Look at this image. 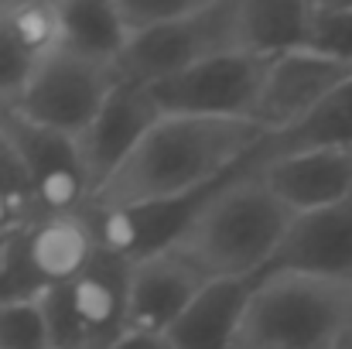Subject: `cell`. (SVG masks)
<instances>
[{"mask_svg":"<svg viewBox=\"0 0 352 349\" xmlns=\"http://www.w3.org/2000/svg\"><path fill=\"white\" fill-rule=\"evenodd\" d=\"M270 134L253 120L161 116L137 151L93 195L96 209L182 199L239 171Z\"/></svg>","mask_w":352,"mask_h":349,"instance_id":"6da1fadb","label":"cell"},{"mask_svg":"<svg viewBox=\"0 0 352 349\" xmlns=\"http://www.w3.org/2000/svg\"><path fill=\"white\" fill-rule=\"evenodd\" d=\"M291 220L263 178L243 165L209 195L175 253L206 281H253L270 267Z\"/></svg>","mask_w":352,"mask_h":349,"instance_id":"7a4b0ae2","label":"cell"},{"mask_svg":"<svg viewBox=\"0 0 352 349\" xmlns=\"http://www.w3.org/2000/svg\"><path fill=\"white\" fill-rule=\"evenodd\" d=\"M352 319V281L263 271L253 284L236 349H332Z\"/></svg>","mask_w":352,"mask_h":349,"instance_id":"3957f363","label":"cell"},{"mask_svg":"<svg viewBox=\"0 0 352 349\" xmlns=\"http://www.w3.org/2000/svg\"><path fill=\"white\" fill-rule=\"evenodd\" d=\"M233 10L236 0H199L185 17L133 34L117 62L120 83L151 89L206 59L236 52Z\"/></svg>","mask_w":352,"mask_h":349,"instance_id":"277c9868","label":"cell"},{"mask_svg":"<svg viewBox=\"0 0 352 349\" xmlns=\"http://www.w3.org/2000/svg\"><path fill=\"white\" fill-rule=\"evenodd\" d=\"M130 264L103 253L69 284L41 295L52 349H100L126 332Z\"/></svg>","mask_w":352,"mask_h":349,"instance_id":"5b68a950","label":"cell"},{"mask_svg":"<svg viewBox=\"0 0 352 349\" xmlns=\"http://www.w3.org/2000/svg\"><path fill=\"white\" fill-rule=\"evenodd\" d=\"M274 59L216 55L147 89L161 116H206V120H253L267 65ZM256 123V120H253Z\"/></svg>","mask_w":352,"mask_h":349,"instance_id":"8992f818","label":"cell"},{"mask_svg":"<svg viewBox=\"0 0 352 349\" xmlns=\"http://www.w3.org/2000/svg\"><path fill=\"white\" fill-rule=\"evenodd\" d=\"M117 89V65H96L79 55L55 52L34 69V79L14 107V114L76 140Z\"/></svg>","mask_w":352,"mask_h":349,"instance_id":"52a82bcc","label":"cell"},{"mask_svg":"<svg viewBox=\"0 0 352 349\" xmlns=\"http://www.w3.org/2000/svg\"><path fill=\"white\" fill-rule=\"evenodd\" d=\"M0 127L28 168L38 216H79L93 206V182L72 137L45 130L14 110H0Z\"/></svg>","mask_w":352,"mask_h":349,"instance_id":"ba28073f","label":"cell"},{"mask_svg":"<svg viewBox=\"0 0 352 349\" xmlns=\"http://www.w3.org/2000/svg\"><path fill=\"white\" fill-rule=\"evenodd\" d=\"M352 79V65L311 55V52H291L267 65L263 89L256 100L253 120L267 134H280L308 114H315L342 83Z\"/></svg>","mask_w":352,"mask_h":349,"instance_id":"9c48e42d","label":"cell"},{"mask_svg":"<svg viewBox=\"0 0 352 349\" xmlns=\"http://www.w3.org/2000/svg\"><path fill=\"white\" fill-rule=\"evenodd\" d=\"M157 120L161 114L151 103L147 89L120 83V89L107 100V107L96 114V120L76 137L82 168L93 182V195L110 175H117L123 168V161L137 151V144L147 137V130Z\"/></svg>","mask_w":352,"mask_h":349,"instance_id":"30bf717a","label":"cell"},{"mask_svg":"<svg viewBox=\"0 0 352 349\" xmlns=\"http://www.w3.org/2000/svg\"><path fill=\"white\" fill-rule=\"evenodd\" d=\"M267 271L352 281V199L294 216Z\"/></svg>","mask_w":352,"mask_h":349,"instance_id":"8fae6325","label":"cell"},{"mask_svg":"<svg viewBox=\"0 0 352 349\" xmlns=\"http://www.w3.org/2000/svg\"><path fill=\"white\" fill-rule=\"evenodd\" d=\"M202 284L206 277L175 250L133 264L126 291V329L168 336Z\"/></svg>","mask_w":352,"mask_h":349,"instance_id":"7c38bea8","label":"cell"},{"mask_svg":"<svg viewBox=\"0 0 352 349\" xmlns=\"http://www.w3.org/2000/svg\"><path fill=\"white\" fill-rule=\"evenodd\" d=\"M253 171L291 216L318 213L352 199V151L287 154Z\"/></svg>","mask_w":352,"mask_h":349,"instance_id":"4fadbf2b","label":"cell"},{"mask_svg":"<svg viewBox=\"0 0 352 349\" xmlns=\"http://www.w3.org/2000/svg\"><path fill=\"white\" fill-rule=\"evenodd\" d=\"M253 281H206L185 315L171 326V349H236Z\"/></svg>","mask_w":352,"mask_h":349,"instance_id":"5bb4252c","label":"cell"},{"mask_svg":"<svg viewBox=\"0 0 352 349\" xmlns=\"http://www.w3.org/2000/svg\"><path fill=\"white\" fill-rule=\"evenodd\" d=\"M28 240H31V264H34L45 291L76 281L100 257V240H96L89 213L41 216L31 223Z\"/></svg>","mask_w":352,"mask_h":349,"instance_id":"9a60e30c","label":"cell"},{"mask_svg":"<svg viewBox=\"0 0 352 349\" xmlns=\"http://www.w3.org/2000/svg\"><path fill=\"white\" fill-rule=\"evenodd\" d=\"M308 0H236L233 48L256 59L305 52Z\"/></svg>","mask_w":352,"mask_h":349,"instance_id":"2e32d148","label":"cell"},{"mask_svg":"<svg viewBox=\"0 0 352 349\" xmlns=\"http://www.w3.org/2000/svg\"><path fill=\"white\" fill-rule=\"evenodd\" d=\"M305 151H352V79L342 83L315 114H308L301 123L270 134L256 154L246 161V168H263L267 161L305 154Z\"/></svg>","mask_w":352,"mask_h":349,"instance_id":"e0dca14e","label":"cell"},{"mask_svg":"<svg viewBox=\"0 0 352 349\" xmlns=\"http://www.w3.org/2000/svg\"><path fill=\"white\" fill-rule=\"evenodd\" d=\"M62 52L96 65H117L130 45V28L117 0H58Z\"/></svg>","mask_w":352,"mask_h":349,"instance_id":"ac0fdd59","label":"cell"},{"mask_svg":"<svg viewBox=\"0 0 352 349\" xmlns=\"http://www.w3.org/2000/svg\"><path fill=\"white\" fill-rule=\"evenodd\" d=\"M31 223L0 233V305L45 295V284L31 264Z\"/></svg>","mask_w":352,"mask_h":349,"instance_id":"d6986e66","label":"cell"},{"mask_svg":"<svg viewBox=\"0 0 352 349\" xmlns=\"http://www.w3.org/2000/svg\"><path fill=\"white\" fill-rule=\"evenodd\" d=\"M305 52L352 65V3L308 0Z\"/></svg>","mask_w":352,"mask_h":349,"instance_id":"ffe728a7","label":"cell"},{"mask_svg":"<svg viewBox=\"0 0 352 349\" xmlns=\"http://www.w3.org/2000/svg\"><path fill=\"white\" fill-rule=\"evenodd\" d=\"M3 17L14 28V34L24 41V48L45 62L48 55L62 52V14L58 3H45V0H7L3 3Z\"/></svg>","mask_w":352,"mask_h":349,"instance_id":"44dd1931","label":"cell"},{"mask_svg":"<svg viewBox=\"0 0 352 349\" xmlns=\"http://www.w3.org/2000/svg\"><path fill=\"white\" fill-rule=\"evenodd\" d=\"M0 349H52L41 295L0 305Z\"/></svg>","mask_w":352,"mask_h":349,"instance_id":"7402d4cb","label":"cell"},{"mask_svg":"<svg viewBox=\"0 0 352 349\" xmlns=\"http://www.w3.org/2000/svg\"><path fill=\"white\" fill-rule=\"evenodd\" d=\"M38 65L41 62L24 48V41L7 24L3 3H0V110H14L21 103V96L31 86Z\"/></svg>","mask_w":352,"mask_h":349,"instance_id":"603a6c76","label":"cell"},{"mask_svg":"<svg viewBox=\"0 0 352 349\" xmlns=\"http://www.w3.org/2000/svg\"><path fill=\"white\" fill-rule=\"evenodd\" d=\"M195 3L199 0H117L130 34H144L151 28L171 24V21L185 17L188 10H195Z\"/></svg>","mask_w":352,"mask_h":349,"instance_id":"cb8c5ba5","label":"cell"},{"mask_svg":"<svg viewBox=\"0 0 352 349\" xmlns=\"http://www.w3.org/2000/svg\"><path fill=\"white\" fill-rule=\"evenodd\" d=\"M100 349H171V343H168V336L126 329V332H120L117 339H110L107 346H100Z\"/></svg>","mask_w":352,"mask_h":349,"instance_id":"d4e9b609","label":"cell"},{"mask_svg":"<svg viewBox=\"0 0 352 349\" xmlns=\"http://www.w3.org/2000/svg\"><path fill=\"white\" fill-rule=\"evenodd\" d=\"M21 223H31V220H24L10 202H7V195L0 192V233L3 230H10V226H21Z\"/></svg>","mask_w":352,"mask_h":349,"instance_id":"484cf974","label":"cell"},{"mask_svg":"<svg viewBox=\"0 0 352 349\" xmlns=\"http://www.w3.org/2000/svg\"><path fill=\"white\" fill-rule=\"evenodd\" d=\"M332 349H352V319L342 326V332L336 336V343H332Z\"/></svg>","mask_w":352,"mask_h":349,"instance_id":"4316f807","label":"cell"}]
</instances>
